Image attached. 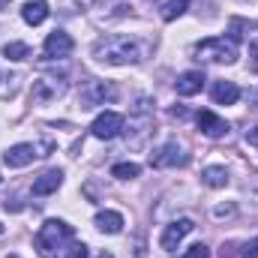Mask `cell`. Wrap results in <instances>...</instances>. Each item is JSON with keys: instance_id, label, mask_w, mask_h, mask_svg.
Instances as JSON below:
<instances>
[{"instance_id": "6da1fadb", "label": "cell", "mask_w": 258, "mask_h": 258, "mask_svg": "<svg viewBox=\"0 0 258 258\" xmlns=\"http://www.w3.org/2000/svg\"><path fill=\"white\" fill-rule=\"evenodd\" d=\"M93 57L105 66H129L141 60V45L129 36H105L93 45Z\"/></svg>"}, {"instance_id": "7a4b0ae2", "label": "cell", "mask_w": 258, "mask_h": 258, "mask_svg": "<svg viewBox=\"0 0 258 258\" xmlns=\"http://www.w3.org/2000/svg\"><path fill=\"white\" fill-rule=\"evenodd\" d=\"M72 225H66L63 219H45L33 237V246L42 258H57V252L72 240Z\"/></svg>"}, {"instance_id": "3957f363", "label": "cell", "mask_w": 258, "mask_h": 258, "mask_svg": "<svg viewBox=\"0 0 258 258\" xmlns=\"http://www.w3.org/2000/svg\"><path fill=\"white\" fill-rule=\"evenodd\" d=\"M195 54H198V60H207V63H234L237 42H231L225 36H210V39L195 45Z\"/></svg>"}, {"instance_id": "277c9868", "label": "cell", "mask_w": 258, "mask_h": 258, "mask_svg": "<svg viewBox=\"0 0 258 258\" xmlns=\"http://www.w3.org/2000/svg\"><path fill=\"white\" fill-rule=\"evenodd\" d=\"M117 84L111 81H87L81 87V108H96V105H105V102H114L117 99Z\"/></svg>"}, {"instance_id": "5b68a950", "label": "cell", "mask_w": 258, "mask_h": 258, "mask_svg": "<svg viewBox=\"0 0 258 258\" xmlns=\"http://www.w3.org/2000/svg\"><path fill=\"white\" fill-rule=\"evenodd\" d=\"M45 150H51V144H42V147H36V144H12V147L3 153V162H6L9 168H24V165H30L36 156H48Z\"/></svg>"}, {"instance_id": "8992f818", "label": "cell", "mask_w": 258, "mask_h": 258, "mask_svg": "<svg viewBox=\"0 0 258 258\" xmlns=\"http://www.w3.org/2000/svg\"><path fill=\"white\" fill-rule=\"evenodd\" d=\"M189 156L183 153V147L177 141H165L162 147H156L150 153V165L153 168H177V165H186Z\"/></svg>"}, {"instance_id": "52a82bcc", "label": "cell", "mask_w": 258, "mask_h": 258, "mask_svg": "<svg viewBox=\"0 0 258 258\" xmlns=\"http://www.w3.org/2000/svg\"><path fill=\"white\" fill-rule=\"evenodd\" d=\"M93 138H99V141H111V138H117L120 132H123V114H117V111H102L96 120H93Z\"/></svg>"}, {"instance_id": "ba28073f", "label": "cell", "mask_w": 258, "mask_h": 258, "mask_svg": "<svg viewBox=\"0 0 258 258\" xmlns=\"http://www.w3.org/2000/svg\"><path fill=\"white\" fill-rule=\"evenodd\" d=\"M192 228H195V222H192V219H186V216H183V219H174V222H168V225L162 228L159 246H162L165 252H174V249L180 246V240H183V237H186Z\"/></svg>"}, {"instance_id": "9c48e42d", "label": "cell", "mask_w": 258, "mask_h": 258, "mask_svg": "<svg viewBox=\"0 0 258 258\" xmlns=\"http://www.w3.org/2000/svg\"><path fill=\"white\" fill-rule=\"evenodd\" d=\"M63 93H66V81L63 78H51V75L36 78L33 87H30L33 102H51V99H57V96H63Z\"/></svg>"}, {"instance_id": "30bf717a", "label": "cell", "mask_w": 258, "mask_h": 258, "mask_svg": "<svg viewBox=\"0 0 258 258\" xmlns=\"http://www.w3.org/2000/svg\"><path fill=\"white\" fill-rule=\"evenodd\" d=\"M72 48H75L72 36H69L66 30H54V33H48V36H45L42 54H45L48 60H60V57H69V54H72Z\"/></svg>"}, {"instance_id": "8fae6325", "label": "cell", "mask_w": 258, "mask_h": 258, "mask_svg": "<svg viewBox=\"0 0 258 258\" xmlns=\"http://www.w3.org/2000/svg\"><path fill=\"white\" fill-rule=\"evenodd\" d=\"M198 129H201V135H207V138H222V135H228V123L219 117V114H213V111H198Z\"/></svg>"}, {"instance_id": "7c38bea8", "label": "cell", "mask_w": 258, "mask_h": 258, "mask_svg": "<svg viewBox=\"0 0 258 258\" xmlns=\"http://www.w3.org/2000/svg\"><path fill=\"white\" fill-rule=\"evenodd\" d=\"M60 183H63V171H60V168H51V171H45V174H39V177L33 180L30 192L36 195V198H42V195L57 192V189H60Z\"/></svg>"}, {"instance_id": "4fadbf2b", "label": "cell", "mask_w": 258, "mask_h": 258, "mask_svg": "<svg viewBox=\"0 0 258 258\" xmlns=\"http://www.w3.org/2000/svg\"><path fill=\"white\" fill-rule=\"evenodd\" d=\"M204 72L201 69H189V72H183L177 81H174V90L180 93V96H195V93H201L204 90Z\"/></svg>"}, {"instance_id": "5bb4252c", "label": "cell", "mask_w": 258, "mask_h": 258, "mask_svg": "<svg viewBox=\"0 0 258 258\" xmlns=\"http://www.w3.org/2000/svg\"><path fill=\"white\" fill-rule=\"evenodd\" d=\"M93 225L102 231V234H120L123 231V216L117 210H99L93 216Z\"/></svg>"}, {"instance_id": "9a60e30c", "label": "cell", "mask_w": 258, "mask_h": 258, "mask_svg": "<svg viewBox=\"0 0 258 258\" xmlns=\"http://www.w3.org/2000/svg\"><path fill=\"white\" fill-rule=\"evenodd\" d=\"M48 15H51V9H48V3H45V0H27V3L21 6V18H24L27 24H33V27H36V24H42Z\"/></svg>"}, {"instance_id": "2e32d148", "label": "cell", "mask_w": 258, "mask_h": 258, "mask_svg": "<svg viewBox=\"0 0 258 258\" xmlns=\"http://www.w3.org/2000/svg\"><path fill=\"white\" fill-rule=\"evenodd\" d=\"M240 99V87L234 81H216L213 84V102L216 105H234Z\"/></svg>"}, {"instance_id": "e0dca14e", "label": "cell", "mask_w": 258, "mask_h": 258, "mask_svg": "<svg viewBox=\"0 0 258 258\" xmlns=\"http://www.w3.org/2000/svg\"><path fill=\"white\" fill-rule=\"evenodd\" d=\"M201 183L210 186V189L228 186V168H225V165H207V168L201 171Z\"/></svg>"}, {"instance_id": "ac0fdd59", "label": "cell", "mask_w": 258, "mask_h": 258, "mask_svg": "<svg viewBox=\"0 0 258 258\" xmlns=\"http://www.w3.org/2000/svg\"><path fill=\"white\" fill-rule=\"evenodd\" d=\"M138 174H141L138 162H117V165H111V177H117V180H135Z\"/></svg>"}, {"instance_id": "d6986e66", "label": "cell", "mask_w": 258, "mask_h": 258, "mask_svg": "<svg viewBox=\"0 0 258 258\" xmlns=\"http://www.w3.org/2000/svg\"><path fill=\"white\" fill-rule=\"evenodd\" d=\"M3 57H9V60H27L30 57V45H24V42H6L3 45Z\"/></svg>"}, {"instance_id": "ffe728a7", "label": "cell", "mask_w": 258, "mask_h": 258, "mask_svg": "<svg viewBox=\"0 0 258 258\" xmlns=\"http://www.w3.org/2000/svg\"><path fill=\"white\" fill-rule=\"evenodd\" d=\"M186 9H189V0H168V3L162 6V18H165V21H174V18H180Z\"/></svg>"}, {"instance_id": "44dd1931", "label": "cell", "mask_w": 258, "mask_h": 258, "mask_svg": "<svg viewBox=\"0 0 258 258\" xmlns=\"http://www.w3.org/2000/svg\"><path fill=\"white\" fill-rule=\"evenodd\" d=\"M243 30H246V21L231 18V24H228V39H231V42H240V39H243Z\"/></svg>"}, {"instance_id": "7402d4cb", "label": "cell", "mask_w": 258, "mask_h": 258, "mask_svg": "<svg viewBox=\"0 0 258 258\" xmlns=\"http://www.w3.org/2000/svg\"><path fill=\"white\" fill-rule=\"evenodd\" d=\"M180 258H210V249H207L204 243H195V246H189Z\"/></svg>"}, {"instance_id": "603a6c76", "label": "cell", "mask_w": 258, "mask_h": 258, "mask_svg": "<svg viewBox=\"0 0 258 258\" xmlns=\"http://www.w3.org/2000/svg\"><path fill=\"white\" fill-rule=\"evenodd\" d=\"M63 258H90V249H87L84 243H72V246L66 249Z\"/></svg>"}, {"instance_id": "cb8c5ba5", "label": "cell", "mask_w": 258, "mask_h": 258, "mask_svg": "<svg viewBox=\"0 0 258 258\" xmlns=\"http://www.w3.org/2000/svg\"><path fill=\"white\" fill-rule=\"evenodd\" d=\"M240 258H258V237H252L249 243H243V249H240Z\"/></svg>"}, {"instance_id": "d4e9b609", "label": "cell", "mask_w": 258, "mask_h": 258, "mask_svg": "<svg viewBox=\"0 0 258 258\" xmlns=\"http://www.w3.org/2000/svg\"><path fill=\"white\" fill-rule=\"evenodd\" d=\"M234 210H237L234 204H219V207H213V216L216 219H225V216H234Z\"/></svg>"}, {"instance_id": "484cf974", "label": "cell", "mask_w": 258, "mask_h": 258, "mask_svg": "<svg viewBox=\"0 0 258 258\" xmlns=\"http://www.w3.org/2000/svg\"><path fill=\"white\" fill-rule=\"evenodd\" d=\"M249 69H252V72H258V39L249 45Z\"/></svg>"}, {"instance_id": "4316f807", "label": "cell", "mask_w": 258, "mask_h": 258, "mask_svg": "<svg viewBox=\"0 0 258 258\" xmlns=\"http://www.w3.org/2000/svg\"><path fill=\"white\" fill-rule=\"evenodd\" d=\"M246 144H249V147H255V150H258V126L246 132Z\"/></svg>"}, {"instance_id": "83f0119b", "label": "cell", "mask_w": 258, "mask_h": 258, "mask_svg": "<svg viewBox=\"0 0 258 258\" xmlns=\"http://www.w3.org/2000/svg\"><path fill=\"white\" fill-rule=\"evenodd\" d=\"M9 3H12V0H0V12H3V9H6Z\"/></svg>"}, {"instance_id": "f1b7e54d", "label": "cell", "mask_w": 258, "mask_h": 258, "mask_svg": "<svg viewBox=\"0 0 258 258\" xmlns=\"http://www.w3.org/2000/svg\"><path fill=\"white\" fill-rule=\"evenodd\" d=\"M96 258H114V255H111V252H99Z\"/></svg>"}, {"instance_id": "f546056e", "label": "cell", "mask_w": 258, "mask_h": 258, "mask_svg": "<svg viewBox=\"0 0 258 258\" xmlns=\"http://www.w3.org/2000/svg\"><path fill=\"white\" fill-rule=\"evenodd\" d=\"M6 258H18V255H6Z\"/></svg>"}, {"instance_id": "4dcf8cb0", "label": "cell", "mask_w": 258, "mask_h": 258, "mask_svg": "<svg viewBox=\"0 0 258 258\" xmlns=\"http://www.w3.org/2000/svg\"><path fill=\"white\" fill-rule=\"evenodd\" d=\"M0 234H3V225H0Z\"/></svg>"}, {"instance_id": "1f68e13d", "label": "cell", "mask_w": 258, "mask_h": 258, "mask_svg": "<svg viewBox=\"0 0 258 258\" xmlns=\"http://www.w3.org/2000/svg\"><path fill=\"white\" fill-rule=\"evenodd\" d=\"M255 102H258V93H255Z\"/></svg>"}, {"instance_id": "d6a6232c", "label": "cell", "mask_w": 258, "mask_h": 258, "mask_svg": "<svg viewBox=\"0 0 258 258\" xmlns=\"http://www.w3.org/2000/svg\"><path fill=\"white\" fill-rule=\"evenodd\" d=\"M0 180H3V177H0Z\"/></svg>"}]
</instances>
